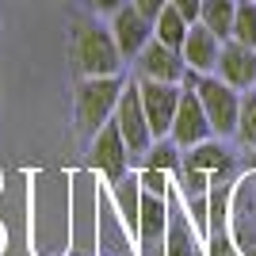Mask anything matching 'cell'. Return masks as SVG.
<instances>
[{
	"label": "cell",
	"mask_w": 256,
	"mask_h": 256,
	"mask_svg": "<svg viewBox=\"0 0 256 256\" xmlns=\"http://www.w3.org/2000/svg\"><path fill=\"white\" fill-rule=\"evenodd\" d=\"M69 54H73V65L80 76H115V73H122V62H126L115 42V34H111V27L100 20L76 23Z\"/></svg>",
	"instance_id": "6da1fadb"
},
{
	"label": "cell",
	"mask_w": 256,
	"mask_h": 256,
	"mask_svg": "<svg viewBox=\"0 0 256 256\" xmlns=\"http://www.w3.org/2000/svg\"><path fill=\"white\" fill-rule=\"evenodd\" d=\"M122 73L115 76H80L76 80V96H73V118L80 134H96L107 118L115 115V104L122 96Z\"/></svg>",
	"instance_id": "7a4b0ae2"
},
{
	"label": "cell",
	"mask_w": 256,
	"mask_h": 256,
	"mask_svg": "<svg viewBox=\"0 0 256 256\" xmlns=\"http://www.w3.org/2000/svg\"><path fill=\"white\" fill-rule=\"evenodd\" d=\"M184 84L195 88V96H199V104H203L206 111V122H210V130L218 134V138H230L237 130V107H241V92L237 88H230L222 80V76L214 73H184Z\"/></svg>",
	"instance_id": "3957f363"
},
{
	"label": "cell",
	"mask_w": 256,
	"mask_h": 256,
	"mask_svg": "<svg viewBox=\"0 0 256 256\" xmlns=\"http://www.w3.org/2000/svg\"><path fill=\"white\" fill-rule=\"evenodd\" d=\"M111 118H115V126H118V134H122V142H126L130 160H134V164H142L146 150L153 146V130H150V118H146V111H142L138 80H126V84H122V96H118L115 115H111Z\"/></svg>",
	"instance_id": "277c9868"
},
{
	"label": "cell",
	"mask_w": 256,
	"mask_h": 256,
	"mask_svg": "<svg viewBox=\"0 0 256 256\" xmlns=\"http://www.w3.org/2000/svg\"><path fill=\"white\" fill-rule=\"evenodd\" d=\"M88 160H92V168H100L111 184H118L126 176V168L134 164L126 142H122V134H118V126H115V118H107L104 126L92 134V153H88Z\"/></svg>",
	"instance_id": "5b68a950"
},
{
	"label": "cell",
	"mask_w": 256,
	"mask_h": 256,
	"mask_svg": "<svg viewBox=\"0 0 256 256\" xmlns=\"http://www.w3.org/2000/svg\"><path fill=\"white\" fill-rule=\"evenodd\" d=\"M138 80V76H134ZM184 84H164V80H138V96H142V111L150 118L153 138H168L172 130V115H176V104H180Z\"/></svg>",
	"instance_id": "8992f818"
},
{
	"label": "cell",
	"mask_w": 256,
	"mask_h": 256,
	"mask_svg": "<svg viewBox=\"0 0 256 256\" xmlns=\"http://www.w3.org/2000/svg\"><path fill=\"white\" fill-rule=\"evenodd\" d=\"M168 138L176 142L180 150H192L199 142L214 138L210 122H206V111H203V104H199V96H195L192 84H184V92H180V104H176V115H172Z\"/></svg>",
	"instance_id": "52a82bcc"
},
{
	"label": "cell",
	"mask_w": 256,
	"mask_h": 256,
	"mask_svg": "<svg viewBox=\"0 0 256 256\" xmlns=\"http://www.w3.org/2000/svg\"><path fill=\"white\" fill-rule=\"evenodd\" d=\"M184 73H188V65H184L180 50H172V46L150 42L142 46V54L134 58V76L138 80H164V84H184Z\"/></svg>",
	"instance_id": "ba28073f"
},
{
	"label": "cell",
	"mask_w": 256,
	"mask_h": 256,
	"mask_svg": "<svg viewBox=\"0 0 256 256\" xmlns=\"http://www.w3.org/2000/svg\"><path fill=\"white\" fill-rule=\"evenodd\" d=\"M214 76H222L226 84L237 88V92L256 88V46L226 38L222 54H218V65H214Z\"/></svg>",
	"instance_id": "9c48e42d"
},
{
	"label": "cell",
	"mask_w": 256,
	"mask_h": 256,
	"mask_svg": "<svg viewBox=\"0 0 256 256\" xmlns=\"http://www.w3.org/2000/svg\"><path fill=\"white\" fill-rule=\"evenodd\" d=\"M107 27H111V34H115V42H118V50H122L126 62H134V58L142 54V46L153 38V23L146 20L130 0L122 4V8L111 12V23H107Z\"/></svg>",
	"instance_id": "30bf717a"
},
{
	"label": "cell",
	"mask_w": 256,
	"mask_h": 256,
	"mask_svg": "<svg viewBox=\"0 0 256 256\" xmlns=\"http://www.w3.org/2000/svg\"><path fill=\"white\" fill-rule=\"evenodd\" d=\"M218 54H222V38H218L214 31H206L203 23L195 20L192 27H188V38H184V46H180L184 65H188L192 73H214Z\"/></svg>",
	"instance_id": "8fae6325"
},
{
	"label": "cell",
	"mask_w": 256,
	"mask_h": 256,
	"mask_svg": "<svg viewBox=\"0 0 256 256\" xmlns=\"http://www.w3.org/2000/svg\"><path fill=\"white\" fill-rule=\"evenodd\" d=\"M164 226H168V206L160 195H150L142 192L138 199V226H134V237H138L142 245H157L160 234H164Z\"/></svg>",
	"instance_id": "7c38bea8"
},
{
	"label": "cell",
	"mask_w": 256,
	"mask_h": 256,
	"mask_svg": "<svg viewBox=\"0 0 256 256\" xmlns=\"http://www.w3.org/2000/svg\"><path fill=\"white\" fill-rule=\"evenodd\" d=\"M234 8H237V0H203V8H199V23L226 42V38L234 34Z\"/></svg>",
	"instance_id": "4fadbf2b"
},
{
	"label": "cell",
	"mask_w": 256,
	"mask_h": 256,
	"mask_svg": "<svg viewBox=\"0 0 256 256\" xmlns=\"http://www.w3.org/2000/svg\"><path fill=\"white\" fill-rule=\"evenodd\" d=\"M188 27H192V23L184 20L172 4H164V8H160V16L153 20V38H157V42H164V46H172V50H180L184 38H188Z\"/></svg>",
	"instance_id": "5bb4252c"
},
{
	"label": "cell",
	"mask_w": 256,
	"mask_h": 256,
	"mask_svg": "<svg viewBox=\"0 0 256 256\" xmlns=\"http://www.w3.org/2000/svg\"><path fill=\"white\" fill-rule=\"evenodd\" d=\"M184 172H206V168H226L230 164V157H226L222 146H214L210 138L199 142V146H192V150H184Z\"/></svg>",
	"instance_id": "9a60e30c"
},
{
	"label": "cell",
	"mask_w": 256,
	"mask_h": 256,
	"mask_svg": "<svg viewBox=\"0 0 256 256\" xmlns=\"http://www.w3.org/2000/svg\"><path fill=\"white\" fill-rule=\"evenodd\" d=\"M237 142L256 150V88H245L241 92V107H237Z\"/></svg>",
	"instance_id": "2e32d148"
},
{
	"label": "cell",
	"mask_w": 256,
	"mask_h": 256,
	"mask_svg": "<svg viewBox=\"0 0 256 256\" xmlns=\"http://www.w3.org/2000/svg\"><path fill=\"white\" fill-rule=\"evenodd\" d=\"M180 146L172 138H153V146L146 150V168H160V172H168V168H180Z\"/></svg>",
	"instance_id": "e0dca14e"
},
{
	"label": "cell",
	"mask_w": 256,
	"mask_h": 256,
	"mask_svg": "<svg viewBox=\"0 0 256 256\" xmlns=\"http://www.w3.org/2000/svg\"><path fill=\"white\" fill-rule=\"evenodd\" d=\"M234 42L256 46V0H237L234 8Z\"/></svg>",
	"instance_id": "ac0fdd59"
},
{
	"label": "cell",
	"mask_w": 256,
	"mask_h": 256,
	"mask_svg": "<svg viewBox=\"0 0 256 256\" xmlns=\"http://www.w3.org/2000/svg\"><path fill=\"white\" fill-rule=\"evenodd\" d=\"M138 184H142V192H150V195H160L164 199V172L160 168H142V176H138Z\"/></svg>",
	"instance_id": "d6986e66"
},
{
	"label": "cell",
	"mask_w": 256,
	"mask_h": 256,
	"mask_svg": "<svg viewBox=\"0 0 256 256\" xmlns=\"http://www.w3.org/2000/svg\"><path fill=\"white\" fill-rule=\"evenodd\" d=\"M168 4H172L176 12H180V16H184L188 23H195V20H199V8H203V0H168Z\"/></svg>",
	"instance_id": "ffe728a7"
},
{
	"label": "cell",
	"mask_w": 256,
	"mask_h": 256,
	"mask_svg": "<svg viewBox=\"0 0 256 256\" xmlns=\"http://www.w3.org/2000/svg\"><path fill=\"white\" fill-rule=\"evenodd\" d=\"M130 4H134V8H138L142 12V16H146V20H157V16H160V8H164V4H168V0H130Z\"/></svg>",
	"instance_id": "44dd1931"
},
{
	"label": "cell",
	"mask_w": 256,
	"mask_h": 256,
	"mask_svg": "<svg viewBox=\"0 0 256 256\" xmlns=\"http://www.w3.org/2000/svg\"><path fill=\"white\" fill-rule=\"evenodd\" d=\"M126 0H88V8L96 12V16H111L115 8H122Z\"/></svg>",
	"instance_id": "7402d4cb"
},
{
	"label": "cell",
	"mask_w": 256,
	"mask_h": 256,
	"mask_svg": "<svg viewBox=\"0 0 256 256\" xmlns=\"http://www.w3.org/2000/svg\"><path fill=\"white\" fill-rule=\"evenodd\" d=\"M252 164H256V157H252Z\"/></svg>",
	"instance_id": "603a6c76"
}]
</instances>
